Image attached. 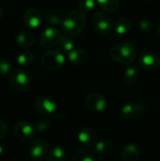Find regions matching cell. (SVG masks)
<instances>
[{"label":"cell","instance_id":"83f0119b","mask_svg":"<svg viewBox=\"0 0 160 161\" xmlns=\"http://www.w3.org/2000/svg\"><path fill=\"white\" fill-rule=\"evenodd\" d=\"M35 128H36L37 132H39V133H45L50 130L51 123L46 119H40L39 121H37V123L35 125Z\"/></svg>","mask_w":160,"mask_h":161},{"label":"cell","instance_id":"d4e9b609","mask_svg":"<svg viewBox=\"0 0 160 161\" xmlns=\"http://www.w3.org/2000/svg\"><path fill=\"white\" fill-rule=\"evenodd\" d=\"M42 20L47 24L50 25L51 26L58 25L61 23V18L58 14L52 10H47L42 14Z\"/></svg>","mask_w":160,"mask_h":161},{"label":"cell","instance_id":"ffe728a7","mask_svg":"<svg viewBox=\"0 0 160 161\" xmlns=\"http://www.w3.org/2000/svg\"><path fill=\"white\" fill-rule=\"evenodd\" d=\"M140 77V72L139 69L136 66H129L125 69L123 75V80L124 83L128 85L135 84Z\"/></svg>","mask_w":160,"mask_h":161},{"label":"cell","instance_id":"5b68a950","mask_svg":"<svg viewBox=\"0 0 160 161\" xmlns=\"http://www.w3.org/2000/svg\"><path fill=\"white\" fill-rule=\"evenodd\" d=\"M91 26L99 34L108 35L112 32L114 26L111 18L105 12L97 11L91 17Z\"/></svg>","mask_w":160,"mask_h":161},{"label":"cell","instance_id":"7c38bea8","mask_svg":"<svg viewBox=\"0 0 160 161\" xmlns=\"http://www.w3.org/2000/svg\"><path fill=\"white\" fill-rule=\"evenodd\" d=\"M23 22L29 28H37L42 22V13L37 8H29L24 13Z\"/></svg>","mask_w":160,"mask_h":161},{"label":"cell","instance_id":"cb8c5ba5","mask_svg":"<svg viewBox=\"0 0 160 161\" xmlns=\"http://www.w3.org/2000/svg\"><path fill=\"white\" fill-rule=\"evenodd\" d=\"M75 45H76L75 42L74 41V39H72L70 37V35L69 36L62 35L59 40V42H58L59 48L66 53H70L72 50H74L75 48Z\"/></svg>","mask_w":160,"mask_h":161},{"label":"cell","instance_id":"6da1fadb","mask_svg":"<svg viewBox=\"0 0 160 161\" xmlns=\"http://www.w3.org/2000/svg\"><path fill=\"white\" fill-rule=\"evenodd\" d=\"M61 29L70 36L80 35L86 26V18L80 10H70L62 18L60 23Z\"/></svg>","mask_w":160,"mask_h":161},{"label":"cell","instance_id":"ac0fdd59","mask_svg":"<svg viewBox=\"0 0 160 161\" xmlns=\"http://www.w3.org/2000/svg\"><path fill=\"white\" fill-rule=\"evenodd\" d=\"M113 148L112 142L108 139H102L95 143V154L98 158H104L108 156Z\"/></svg>","mask_w":160,"mask_h":161},{"label":"cell","instance_id":"e575fe53","mask_svg":"<svg viewBox=\"0 0 160 161\" xmlns=\"http://www.w3.org/2000/svg\"><path fill=\"white\" fill-rule=\"evenodd\" d=\"M144 1H147V2H150V1H155V0H144Z\"/></svg>","mask_w":160,"mask_h":161},{"label":"cell","instance_id":"52a82bcc","mask_svg":"<svg viewBox=\"0 0 160 161\" xmlns=\"http://www.w3.org/2000/svg\"><path fill=\"white\" fill-rule=\"evenodd\" d=\"M146 106L142 102H128L122 107L121 113L124 118L128 120H135L143 117L146 114Z\"/></svg>","mask_w":160,"mask_h":161},{"label":"cell","instance_id":"8fae6325","mask_svg":"<svg viewBox=\"0 0 160 161\" xmlns=\"http://www.w3.org/2000/svg\"><path fill=\"white\" fill-rule=\"evenodd\" d=\"M48 153H49L48 143L42 139L35 140L29 148V157L32 160H42L47 157Z\"/></svg>","mask_w":160,"mask_h":161},{"label":"cell","instance_id":"7a4b0ae2","mask_svg":"<svg viewBox=\"0 0 160 161\" xmlns=\"http://www.w3.org/2000/svg\"><path fill=\"white\" fill-rule=\"evenodd\" d=\"M110 57L119 63L129 65L137 58V49L135 45L129 42H119L110 49Z\"/></svg>","mask_w":160,"mask_h":161},{"label":"cell","instance_id":"f1b7e54d","mask_svg":"<svg viewBox=\"0 0 160 161\" xmlns=\"http://www.w3.org/2000/svg\"><path fill=\"white\" fill-rule=\"evenodd\" d=\"M11 72V64L9 63V61L6 60V59H0V75H9V73Z\"/></svg>","mask_w":160,"mask_h":161},{"label":"cell","instance_id":"1f68e13d","mask_svg":"<svg viewBox=\"0 0 160 161\" xmlns=\"http://www.w3.org/2000/svg\"><path fill=\"white\" fill-rule=\"evenodd\" d=\"M3 153H4V148L2 147V145L0 144V157L3 155Z\"/></svg>","mask_w":160,"mask_h":161},{"label":"cell","instance_id":"836d02e7","mask_svg":"<svg viewBox=\"0 0 160 161\" xmlns=\"http://www.w3.org/2000/svg\"><path fill=\"white\" fill-rule=\"evenodd\" d=\"M157 34L160 36V24L158 25V26H157Z\"/></svg>","mask_w":160,"mask_h":161},{"label":"cell","instance_id":"30bf717a","mask_svg":"<svg viewBox=\"0 0 160 161\" xmlns=\"http://www.w3.org/2000/svg\"><path fill=\"white\" fill-rule=\"evenodd\" d=\"M85 105L90 110L101 112L107 108L108 100L103 94L98 92H92L87 95L85 99Z\"/></svg>","mask_w":160,"mask_h":161},{"label":"cell","instance_id":"277c9868","mask_svg":"<svg viewBox=\"0 0 160 161\" xmlns=\"http://www.w3.org/2000/svg\"><path fill=\"white\" fill-rule=\"evenodd\" d=\"M41 65L49 71H57L65 63L64 55L58 50H48L41 58Z\"/></svg>","mask_w":160,"mask_h":161},{"label":"cell","instance_id":"e0dca14e","mask_svg":"<svg viewBox=\"0 0 160 161\" xmlns=\"http://www.w3.org/2000/svg\"><path fill=\"white\" fill-rule=\"evenodd\" d=\"M97 158V155L90 150L89 147L79 148L72 154L73 161H95Z\"/></svg>","mask_w":160,"mask_h":161},{"label":"cell","instance_id":"4316f807","mask_svg":"<svg viewBox=\"0 0 160 161\" xmlns=\"http://www.w3.org/2000/svg\"><path fill=\"white\" fill-rule=\"evenodd\" d=\"M96 3L97 2L95 0H80L78 4V8L82 13L87 14L94 9Z\"/></svg>","mask_w":160,"mask_h":161},{"label":"cell","instance_id":"603a6c76","mask_svg":"<svg viewBox=\"0 0 160 161\" xmlns=\"http://www.w3.org/2000/svg\"><path fill=\"white\" fill-rule=\"evenodd\" d=\"M96 2L107 12H115L120 7V0H96Z\"/></svg>","mask_w":160,"mask_h":161},{"label":"cell","instance_id":"ba28073f","mask_svg":"<svg viewBox=\"0 0 160 161\" xmlns=\"http://www.w3.org/2000/svg\"><path fill=\"white\" fill-rule=\"evenodd\" d=\"M60 31L55 26H49L45 28L40 36V43L43 48H52L58 44L61 38Z\"/></svg>","mask_w":160,"mask_h":161},{"label":"cell","instance_id":"8992f818","mask_svg":"<svg viewBox=\"0 0 160 161\" xmlns=\"http://www.w3.org/2000/svg\"><path fill=\"white\" fill-rule=\"evenodd\" d=\"M36 128L31 124L20 121L14 125L13 127V134L17 140L23 142H29L33 141L36 137Z\"/></svg>","mask_w":160,"mask_h":161},{"label":"cell","instance_id":"4dcf8cb0","mask_svg":"<svg viewBox=\"0 0 160 161\" xmlns=\"http://www.w3.org/2000/svg\"><path fill=\"white\" fill-rule=\"evenodd\" d=\"M8 125L6 124V122L0 120V141L6 138L8 134Z\"/></svg>","mask_w":160,"mask_h":161},{"label":"cell","instance_id":"f546056e","mask_svg":"<svg viewBox=\"0 0 160 161\" xmlns=\"http://www.w3.org/2000/svg\"><path fill=\"white\" fill-rule=\"evenodd\" d=\"M139 28L141 32H149L153 29V23L150 22L149 20H146V19H143L141 21H140L139 23Z\"/></svg>","mask_w":160,"mask_h":161},{"label":"cell","instance_id":"d6a6232c","mask_svg":"<svg viewBox=\"0 0 160 161\" xmlns=\"http://www.w3.org/2000/svg\"><path fill=\"white\" fill-rule=\"evenodd\" d=\"M2 16H3V9H2V8L0 7V19L2 18Z\"/></svg>","mask_w":160,"mask_h":161},{"label":"cell","instance_id":"3957f363","mask_svg":"<svg viewBox=\"0 0 160 161\" xmlns=\"http://www.w3.org/2000/svg\"><path fill=\"white\" fill-rule=\"evenodd\" d=\"M9 86L17 92H26L31 88V78L23 69H13L8 75Z\"/></svg>","mask_w":160,"mask_h":161},{"label":"cell","instance_id":"4fadbf2b","mask_svg":"<svg viewBox=\"0 0 160 161\" xmlns=\"http://www.w3.org/2000/svg\"><path fill=\"white\" fill-rule=\"evenodd\" d=\"M139 62L147 71H156L160 68V57L155 53L144 52L140 56Z\"/></svg>","mask_w":160,"mask_h":161},{"label":"cell","instance_id":"44dd1931","mask_svg":"<svg viewBox=\"0 0 160 161\" xmlns=\"http://www.w3.org/2000/svg\"><path fill=\"white\" fill-rule=\"evenodd\" d=\"M131 28H132V21L126 17L120 18L114 26L115 32L118 35H125L131 30Z\"/></svg>","mask_w":160,"mask_h":161},{"label":"cell","instance_id":"9c48e42d","mask_svg":"<svg viewBox=\"0 0 160 161\" xmlns=\"http://www.w3.org/2000/svg\"><path fill=\"white\" fill-rule=\"evenodd\" d=\"M33 108L35 111L42 116H50L55 113L57 109L56 103L49 97L40 96L33 102Z\"/></svg>","mask_w":160,"mask_h":161},{"label":"cell","instance_id":"484cf974","mask_svg":"<svg viewBox=\"0 0 160 161\" xmlns=\"http://www.w3.org/2000/svg\"><path fill=\"white\" fill-rule=\"evenodd\" d=\"M34 61V55L29 51H25L19 54L16 58V62L20 66H29Z\"/></svg>","mask_w":160,"mask_h":161},{"label":"cell","instance_id":"d6986e66","mask_svg":"<svg viewBox=\"0 0 160 161\" xmlns=\"http://www.w3.org/2000/svg\"><path fill=\"white\" fill-rule=\"evenodd\" d=\"M16 42L22 47H30L35 43L34 36L27 31H21L16 34Z\"/></svg>","mask_w":160,"mask_h":161},{"label":"cell","instance_id":"2e32d148","mask_svg":"<svg viewBox=\"0 0 160 161\" xmlns=\"http://www.w3.org/2000/svg\"><path fill=\"white\" fill-rule=\"evenodd\" d=\"M88 53L83 48H74L68 53V59L74 65H83L88 60Z\"/></svg>","mask_w":160,"mask_h":161},{"label":"cell","instance_id":"7402d4cb","mask_svg":"<svg viewBox=\"0 0 160 161\" xmlns=\"http://www.w3.org/2000/svg\"><path fill=\"white\" fill-rule=\"evenodd\" d=\"M47 159L49 161H64L66 159V152L62 146H54L47 155Z\"/></svg>","mask_w":160,"mask_h":161},{"label":"cell","instance_id":"9a60e30c","mask_svg":"<svg viewBox=\"0 0 160 161\" xmlns=\"http://www.w3.org/2000/svg\"><path fill=\"white\" fill-rule=\"evenodd\" d=\"M141 155V148L136 143H129L125 145L121 152V158L124 161L139 160Z\"/></svg>","mask_w":160,"mask_h":161},{"label":"cell","instance_id":"5bb4252c","mask_svg":"<svg viewBox=\"0 0 160 161\" xmlns=\"http://www.w3.org/2000/svg\"><path fill=\"white\" fill-rule=\"evenodd\" d=\"M77 140L80 144L85 147H91L95 145L97 138L95 132L89 127H83L77 132Z\"/></svg>","mask_w":160,"mask_h":161}]
</instances>
